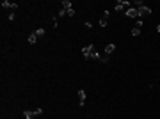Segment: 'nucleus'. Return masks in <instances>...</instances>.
Here are the masks:
<instances>
[{
  "label": "nucleus",
  "instance_id": "9",
  "mask_svg": "<svg viewBox=\"0 0 160 119\" xmlns=\"http://www.w3.org/2000/svg\"><path fill=\"white\" fill-rule=\"evenodd\" d=\"M89 59H93V61H100V59H101V55H100L96 50H93V54H91V57H89Z\"/></svg>",
  "mask_w": 160,
  "mask_h": 119
},
{
  "label": "nucleus",
  "instance_id": "11",
  "mask_svg": "<svg viewBox=\"0 0 160 119\" xmlns=\"http://www.w3.org/2000/svg\"><path fill=\"white\" fill-rule=\"evenodd\" d=\"M107 23H109V16H103V18L100 20V25H101V27H107Z\"/></svg>",
  "mask_w": 160,
  "mask_h": 119
},
{
  "label": "nucleus",
  "instance_id": "2",
  "mask_svg": "<svg viewBox=\"0 0 160 119\" xmlns=\"http://www.w3.org/2000/svg\"><path fill=\"white\" fill-rule=\"evenodd\" d=\"M137 11H139V18H142V16H149V14H151V9H149V7H146V6L137 7Z\"/></svg>",
  "mask_w": 160,
  "mask_h": 119
},
{
  "label": "nucleus",
  "instance_id": "14",
  "mask_svg": "<svg viewBox=\"0 0 160 119\" xmlns=\"http://www.w3.org/2000/svg\"><path fill=\"white\" fill-rule=\"evenodd\" d=\"M132 36H133V37H137V36H141V29H137V27H135V29L132 30Z\"/></svg>",
  "mask_w": 160,
  "mask_h": 119
},
{
  "label": "nucleus",
  "instance_id": "15",
  "mask_svg": "<svg viewBox=\"0 0 160 119\" xmlns=\"http://www.w3.org/2000/svg\"><path fill=\"white\" fill-rule=\"evenodd\" d=\"M135 27L141 29V27H142V20H137V21H135Z\"/></svg>",
  "mask_w": 160,
  "mask_h": 119
},
{
  "label": "nucleus",
  "instance_id": "17",
  "mask_svg": "<svg viewBox=\"0 0 160 119\" xmlns=\"http://www.w3.org/2000/svg\"><path fill=\"white\" fill-rule=\"evenodd\" d=\"M156 30H158V32H160V25H158V27H156Z\"/></svg>",
  "mask_w": 160,
  "mask_h": 119
},
{
  "label": "nucleus",
  "instance_id": "7",
  "mask_svg": "<svg viewBox=\"0 0 160 119\" xmlns=\"http://www.w3.org/2000/svg\"><path fill=\"white\" fill-rule=\"evenodd\" d=\"M114 50H116V44H112V43H110V44H107V46H105V55H110Z\"/></svg>",
  "mask_w": 160,
  "mask_h": 119
},
{
  "label": "nucleus",
  "instance_id": "12",
  "mask_svg": "<svg viewBox=\"0 0 160 119\" xmlns=\"http://www.w3.org/2000/svg\"><path fill=\"white\" fill-rule=\"evenodd\" d=\"M44 34H47V30H44V29H37V30H36V36H37V37H43Z\"/></svg>",
  "mask_w": 160,
  "mask_h": 119
},
{
  "label": "nucleus",
  "instance_id": "5",
  "mask_svg": "<svg viewBox=\"0 0 160 119\" xmlns=\"http://www.w3.org/2000/svg\"><path fill=\"white\" fill-rule=\"evenodd\" d=\"M85 96H87L85 91L80 89V91H78V107H84V103H85Z\"/></svg>",
  "mask_w": 160,
  "mask_h": 119
},
{
  "label": "nucleus",
  "instance_id": "10",
  "mask_svg": "<svg viewBox=\"0 0 160 119\" xmlns=\"http://www.w3.org/2000/svg\"><path fill=\"white\" fill-rule=\"evenodd\" d=\"M36 41H37V36H36V32H32V34L29 36V43H30V44H34Z\"/></svg>",
  "mask_w": 160,
  "mask_h": 119
},
{
  "label": "nucleus",
  "instance_id": "1",
  "mask_svg": "<svg viewBox=\"0 0 160 119\" xmlns=\"http://www.w3.org/2000/svg\"><path fill=\"white\" fill-rule=\"evenodd\" d=\"M41 114H43V108H36L34 112H30V110H25V112H23L25 119H36V117L41 115Z\"/></svg>",
  "mask_w": 160,
  "mask_h": 119
},
{
  "label": "nucleus",
  "instance_id": "6",
  "mask_svg": "<svg viewBox=\"0 0 160 119\" xmlns=\"http://www.w3.org/2000/svg\"><path fill=\"white\" fill-rule=\"evenodd\" d=\"M93 50H94V46H93V44H89V46H85V48H82L84 57H85V59H89V57H91V54H93Z\"/></svg>",
  "mask_w": 160,
  "mask_h": 119
},
{
  "label": "nucleus",
  "instance_id": "4",
  "mask_svg": "<svg viewBox=\"0 0 160 119\" xmlns=\"http://www.w3.org/2000/svg\"><path fill=\"white\" fill-rule=\"evenodd\" d=\"M128 18H135V20H139V11H137L135 7H130V9H126V13H125Z\"/></svg>",
  "mask_w": 160,
  "mask_h": 119
},
{
  "label": "nucleus",
  "instance_id": "13",
  "mask_svg": "<svg viewBox=\"0 0 160 119\" xmlns=\"http://www.w3.org/2000/svg\"><path fill=\"white\" fill-rule=\"evenodd\" d=\"M59 16H61V18H62V16H68V9L61 7V9H59Z\"/></svg>",
  "mask_w": 160,
  "mask_h": 119
},
{
  "label": "nucleus",
  "instance_id": "8",
  "mask_svg": "<svg viewBox=\"0 0 160 119\" xmlns=\"http://www.w3.org/2000/svg\"><path fill=\"white\" fill-rule=\"evenodd\" d=\"M61 7H64V9H71V2H70V0H62V2H61Z\"/></svg>",
  "mask_w": 160,
  "mask_h": 119
},
{
  "label": "nucleus",
  "instance_id": "16",
  "mask_svg": "<svg viewBox=\"0 0 160 119\" xmlns=\"http://www.w3.org/2000/svg\"><path fill=\"white\" fill-rule=\"evenodd\" d=\"M68 16H75V11L73 9H68Z\"/></svg>",
  "mask_w": 160,
  "mask_h": 119
},
{
  "label": "nucleus",
  "instance_id": "3",
  "mask_svg": "<svg viewBox=\"0 0 160 119\" xmlns=\"http://www.w3.org/2000/svg\"><path fill=\"white\" fill-rule=\"evenodd\" d=\"M126 6H132V4H130V2H126V0H118L116 6H114V9H116V11H123Z\"/></svg>",
  "mask_w": 160,
  "mask_h": 119
}]
</instances>
